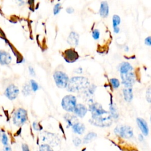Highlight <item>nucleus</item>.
Here are the masks:
<instances>
[{
	"mask_svg": "<svg viewBox=\"0 0 151 151\" xmlns=\"http://www.w3.org/2000/svg\"><path fill=\"white\" fill-rule=\"evenodd\" d=\"M91 117L89 120L91 124L99 127H108L112 123V118L109 111L105 110L98 103H93L89 106Z\"/></svg>",
	"mask_w": 151,
	"mask_h": 151,
	"instance_id": "obj_1",
	"label": "nucleus"
},
{
	"mask_svg": "<svg viewBox=\"0 0 151 151\" xmlns=\"http://www.w3.org/2000/svg\"><path fill=\"white\" fill-rule=\"evenodd\" d=\"M90 85V81L86 77L76 76L69 80L67 88L68 91L76 93L85 90Z\"/></svg>",
	"mask_w": 151,
	"mask_h": 151,
	"instance_id": "obj_2",
	"label": "nucleus"
},
{
	"mask_svg": "<svg viewBox=\"0 0 151 151\" xmlns=\"http://www.w3.org/2000/svg\"><path fill=\"white\" fill-rule=\"evenodd\" d=\"M27 111L23 108L17 109L13 114L12 122L17 126L23 125L27 120Z\"/></svg>",
	"mask_w": 151,
	"mask_h": 151,
	"instance_id": "obj_3",
	"label": "nucleus"
},
{
	"mask_svg": "<svg viewBox=\"0 0 151 151\" xmlns=\"http://www.w3.org/2000/svg\"><path fill=\"white\" fill-rule=\"evenodd\" d=\"M77 104L76 97L71 94L64 96L61 101V106L68 112H73Z\"/></svg>",
	"mask_w": 151,
	"mask_h": 151,
	"instance_id": "obj_4",
	"label": "nucleus"
},
{
	"mask_svg": "<svg viewBox=\"0 0 151 151\" xmlns=\"http://www.w3.org/2000/svg\"><path fill=\"white\" fill-rule=\"evenodd\" d=\"M54 79L57 86L60 88H66L69 81L67 74L61 71H57L54 73Z\"/></svg>",
	"mask_w": 151,
	"mask_h": 151,
	"instance_id": "obj_5",
	"label": "nucleus"
},
{
	"mask_svg": "<svg viewBox=\"0 0 151 151\" xmlns=\"http://www.w3.org/2000/svg\"><path fill=\"white\" fill-rule=\"evenodd\" d=\"M114 133L122 138L129 139L133 136L132 127L127 125H119L114 129Z\"/></svg>",
	"mask_w": 151,
	"mask_h": 151,
	"instance_id": "obj_6",
	"label": "nucleus"
},
{
	"mask_svg": "<svg viewBox=\"0 0 151 151\" xmlns=\"http://www.w3.org/2000/svg\"><path fill=\"white\" fill-rule=\"evenodd\" d=\"M122 83L124 86L132 87L135 82V75L133 70L120 73Z\"/></svg>",
	"mask_w": 151,
	"mask_h": 151,
	"instance_id": "obj_7",
	"label": "nucleus"
},
{
	"mask_svg": "<svg viewBox=\"0 0 151 151\" xmlns=\"http://www.w3.org/2000/svg\"><path fill=\"white\" fill-rule=\"evenodd\" d=\"M19 90L18 87L14 84H11L6 88L4 94L10 100H15L18 96Z\"/></svg>",
	"mask_w": 151,
	"mask_h": 151,
	"instance_id": "obj_8",
	"label": "nucleus"
},
{
	"mask_svg": "<svg viewBox=\"0 0 151 151\" xmlns=\"http://www.w3.org/2000/svg\"><path fill=\"white\" fill-rule=\"evenodd\" d=\"M64 59L68 63H72L76 61L78 58L77 52L74 49H68L64 52Z\"/></svg>",
	"mask_w": 151,
	"mask_h": 151,
	"instance_id": "obj_9",
	"label": "nucleus"
},
{
	"mask_svg": "<svg viewBox=\"0 0 151 151\" xmlns=\"http://www.w3.org/2000/svg\"><path fill=\"white\" fill-rule=\"evenodd\" d=\"M12 61L10 54L4 50H0V64L2 65H9Z\"/></svg>",
	"mask_w": 151,
	"mask_h": 151,
	"instance_id": "obj_10",
	"label": "nucleus"
},
{
	"mask_svg": "<svg viewBox=\"0 0 151 151\" xmlns=\"http://www.w3.org/2000/svg\"><path fill=\"white\" fill-rule=\"evenodd\" d=\"M137 124L144 136H147L149 134V127L147 122L142 118L138 117L136 119Z\"/></svg>",
	"mask_w": 151,
	"mask_h": 151,
	"instance_id": "obj_11",
	"label": "nucleus"
},
{
	"mask_svg": "<svg viewBox=\"0 0 151 151\" xmlns=\"http://www.w3.org/2000/svg\"><path fill=\"white\" fill-rule=\"evenodd\" d=\"M73 111L77 116L82 118L86 114L87 112V109L83 104H76Z\"/></svg>",
	"mask_w": 151,
	"mask_h": 151,
	"instance_id": "obj_12",
	"label": "nucleus"
},
{
	"mask_svg": "<svg viewBox=\"0 0 151 151\" xmlns=\"http://www.w3.org/2000/svg\"><path fill=\"white\" fill-rule=\"evenodd\" d=\"M78 40L79 36L78 34L76 32L72 31L70 32L67 38V42L72 46H76L78 44Z\"/></svg>",
	"mask_w": 151,
	"mask_h": 151,
	"instance_id": "obj_13",
	"label": "nucleus"
},
{
	"mask_svg": "<svg viewBox=\"0 0 151 151\" xmlns=\"http://www.w3.org/2000/svg\"><path fill=\"white\" fill-rule=\"evenodd\" d=\"M123 94L124 100L127 102H130L133 99V89L132 87L124 86L123 90Z\"/></svg>",
	"mask_w": 151,
	"mask_h": 151,
	"instance_id": "obj_14",
	"label": "nucleus"
},
{
	"mask_svg": "<svg viewBox=\"0 0 151 151\" xmlns=\"http://www.w3.org/2000/svg\"><path fill=\"white\" fill-rule=\"evenodd\" d=\"M109 12V5L106 1H102L100 4V8L99 10V14L103 18L107 17Z\"/></svg>",
	"mask_w": 151,
	"mask_h": 151,
	"instance_id": "obj_15",
	"label": "nucleus"
},
{
	"mask_svg": "<svg viewBox=\"0 0 151 151\" xmlns=\"http://www.w3.org/2000/svg\"><path fill=\"white\" fill-rule=\"evenodd\" d=\"M72 129L75 133L78 134H82L85 131L86 127L84 124L80 122H77L72 126Z\"/></svg>",
	"mask_w": 151,
	"mask_h": 151,
	"instance_id": "obj_16",
	"label": "nucleus"
},
{
	"mask_svg": "<svg viewBox=\"0 0 151 151\" xmlns=\"http://www.w3.org/2000/svg\"><path fill=\"white\" fill-rule=\"evenodd\" d=\"M65 119L69 126H72L74 124L78 122L77 117L76 116L71 115L70 114H67L65 115Z\"/></svg>",
	"mask_w": 151,
	"mask_h": 151,
	"instance_id": "obj_17",
	"label": "nucleus"
},
{
	"mask_svg": "<svg viewBox=\"0 0 151 151\" xmlns=\"http://www.w3.org/2000/svg\"><path fill=\"white\" fill-rule=\"evenodd\" d=\"M97 137V134L94 132H90L87 133L83 139V143H88L89 142H91Z\"/></svg>",
	"mask_w": 151,
	"mask_h": 151,
	"instance_id": "obj_18",
	"label": "nucleus"
},
{
	"mask_svg": "<svg viewBox=\"0 0 151 151\" xmlns=\"http://www.w3.org/2000/svg\"><path fill=\"white\" fill-rule=\"evenodd\" d=\"M110 111L109 112V113H110L111 118L116 119L119 117V113H118V111L117 110V109L113 104L110 106Z\"/></svg>",
	"mask_w": 151,
	"mask_h": 151,
	"instance_id": "obj_19",
	"label": "nucleus"
},
{
	"mask_svg": "<svg viewBox=\"0 0 151 151\" xmlns=\"http://www.w3.org/2000/svg\"><path fill=\"white\" fill-rule=\"evenodd\" d=\"M31 88L30 86V84H25L23 86L22 89V93L23 94V95H24L25 96H28L31 94Z\"/></svg>",
	"mask_w": 151,
	"mask_h": 151,
	"instance_id": "obj_20",
	"label": "nucleus"
},
{
	"mask_svg": "<svg viewBox=\"0 0 151 151\" xmlns=\"http://www.w3.org/2000/svg\"><path fill=\"white\" fill-rule=\"evenodd\" d=\"M120 18L117 15H114L112 18V23H113V28H115L119 26L120 23Z\"/></svg>",
	"mask_w": 151,
	"mask_h": 151,
	"instance_id": "obj_21",
	"label": "nucleus"
},
{
	"mask_svg": "<svg viewBox=\"0 0 151 151\" xmlns=\"http://www.w3.org/2000/svg\"><path fill=\"white\" fill-rule=\"evenodd\" d=\"M39 151H54L48 144H42L39 147Z\"/></svg>",
	"mask_w": 151,
	"mask_h": 151,
	"instance_id": "obj_22",
	"label": "nucleus"
},
{
	"mask_svg": "<svg viewBox=\"0 0 151 151\" xmlns=\"http://www.w3.org/2000/svg\"><path fill=\"white\" fill-rule=\"evenodd\" d=\"M110 82L112 86V87L114 88H117L119 87L120 86V82H119V80L117 78H111L110 80Z\"/></svg>",
	"mask_w": 151,
	"mask_h": 151,
	"instance_id": "obj_23",
	"label": "nucleus"
},
{
	"mask_svg": "<svg viewBox=\"0 0 151 151\" xmlns=\"http://www.w3.org/2000/svg\"><path fill=\"white\" fill-rule=\"evenodd\" d=\"M30 86H31V90L34 92L36 91L37 90H38V85L37 83L34 80H30Z\"/></svg>",
	"mask_w": 151,
	"mask_h": 151,
	"instance_id": "obj_24",
	"label": "nucleus"
},
{
	"mask_svg": "<svg viewBox=\"0 0 151 151\" xmlns=\"http://www.w3.org/2000/svg\"><path fill=\"white\" fill-rule=\"evenodd\" d=\"M1 140L4 146L8 145V138L5 133H2L1 136Z\"/></svg>",
	"mask_w": 151,
	"mask_h": 151,
	"instance_id": "obj_25",
	"label": "nucleus"
},
{
	"mask_svg": "<svg viewBox=\"0 0 151 151\" xmlns=\"http://www.w3.org/2000/svg\"><path fill=\"white\" fill-rule=\"evenodd\" d=\"M92 36L94 40H98L100 37V32L97 29H95L93 30V33H92Z\"/></svg>",
	"mask_w": 151,
	"mask_h": 151,
	"instance_id": "obj_26",
	"label": "nucleus"
},
{
	"mask_svg": "<svg viewBox=\"0 0 151 151\" xmlns=\"http://www.w3.org/2000/svg\"><path fill=\"white\" fill-rule=\"evenodd\" d=\"M151 90H150V87H148V88L146 90V99L147 100V101L150 103V100H151Z\"/></svg>",
	"mask_w": 151,
	"mask_h": 151,
	"instance_id": "obj_27",
	"label": "nucleus"
},
{
	"mask_svg": "<svg viewBox=\"0 0 151 151\" xmlns=\"http://www.w3.org/2000/svg\"><path fill=\"white\" fill-rule=\"evenodd\" d=\"M60 9H61V4H57L54 7V9H53V11H54V15H57L59 13L60 11Z\"/></svg>",
	"mask_w": 151,
	"mask_h": 151,
	"instance_id": "obj_28",
	"label": "nucleus"
},
{
	"mask_svg": "<svg viewBox=\"0 0 151 151\" xmlns=\"http://www.w3.org/2000/svg\"><path fill=\"white\" fill-rule=\"evenodd\" d=\"M73 143L74 144V145L76 146H78L81 145V140H80V139L78 137H76L74 138L73 139Z\"/></svg>",
	"mask_w": 151,
	"mask_h": 151,
	"instance_id": "obj_29",
	"label": "nucleus"
},
{
	"mask_svg": "<svg viewBox=\"0 0 151 151\" xmlns=\"http://www.w3.org/2000/svg\"><path fill=\"white\" fill-rule=\"evenodd\" d=\"M32 127H33L34 129L36 131L40 130L42 129V127L40 126V125H39V124L37 122H34L32 123Z\"/></svg>",
	"mask_w": 151,
	"mask_h": 151,
	"instance_id": "obj_30",
	"label": "nucleus"
},
{
	"mask_svg": "<svg viewBox=\"0 0 151 151\" xmlns=\"http://www.w3.org/2000/svg\"><path fill=\"white\" fill-rule=\"evenodd\" d=\"M150 37H147L145 40V43L146 45H148V46H150L151 45V40H150Z\"/></svg>",
	"mask_w": 151,
	"mask_h": 151,
	"instance_id": "obj_31",
	"label": "nucleus"
},
{
	"mask_svg": "<svg viewBox=\"0 0 151 151\" xmlns=\"http://www.w3.org/2000/svg\"><path fill=\"white\" fill-rule=\"evenodd\" d=\"M28 70H29V72L30 73V74L32 76H34L35 75V70L33 68V67H32L31 66H29L28 67Z\"/></svg>",
	"mask_w": 151,
	"mask_h": 151,
	"instance_id": "obj_32",
	"label": "nucleus"
},
{
	"mask_svg": "<svg viewBox=\"0 0 151 151\" xmlns=\"http://www.w3.org/2000/svg\"><path fill=\"white\" fill-rule=\"evenodd\" d=\"M22 151H29V147L27 144L22 145Z\"/></svg>",
	"mask_w": 151,
	"mask_h": 151,
	"instance_id": "obj_33",
	"label": "nucleus"
},
{
	"mask_svg": "<svg viewBox=\"0 0 151 151\" xmlns=\"http://www.w3.org/2000/svg\"><path fill=\"white\" fill-rule=\"evenodd\" d=\"M15 1L19 5H24L27 2L28 0H15Z\"/></svg>",
	"mask_w": 151,
	"mask_h": 151,
	"instance_id": "obj_34",
	"label": "nucleus"
},
{
	"mask_svg": "<svg viewBox=\"0 0 151 151\" xmlns=\"http://www.w3.org/2000/svg\"><path fill=\"white\" fill-rule=\"evenodd\" d=\"M74 10L72 7H68L66 9V12L68 14H72L74 12Z\"/></svg>",
	"mask_w": 151,
	"mask_h": 151,
	"instance_id": "obj_35",
	"label": "nucleus"
},
{
	"mask_svg": "<svg viewBox=\"0 0 151 151\" xmlns=\"http://www.w3.org/2000/svg\"><path fill=\"white\" fill-rule=\"evenodd\" d=\"M4 151H12V149H11V146L8 145L4 146Z\"/></svg>",
	"mask_w": 151,
	"mask_h": 151,
	"instance_id": "obj_36",
	"label": "nucleus"
},
{
	"mask_svg": "<svg viewBox=\"0 0 151 151\" xmlns=\"http://www.w3.org/2000/svg\"><path fill=\"white\" fill-rule=\"evenodd\" d=\"M113 31L114 32L116 33V34H118L120 31V28L119 27H115V28H113Z\"/></svg>",
	"mask_w": 151,
	"mask_h": 151,
	"instance_id": "obj_37",
	"label": "nucleus"
},
{
	"mask_svg": "<svg viewBox=\"0 0 151 151\" xmlns=\"http://www.w3.org/2000/svg\"><path fill=\"white\" fill-rule=\"evenodd\" d=\"M1 133H0V140H1Z\"/></svg>",
	"mask_w": 151,
	"mask_h": 151,
	"instance_id": "obj_38",
	"label": "nucleus"
}]
</instances>
